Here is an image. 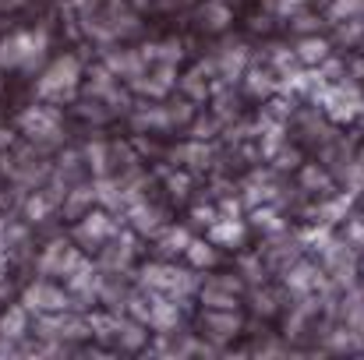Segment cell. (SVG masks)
<instances>
[{
  "mask_svg": "<svg viewBox=\"0 0 364 360\" xmlns=\"http://www.w3.org/2000/svg\"><path fill=\"white\" fill-rule=\"evenodd\" d=\"M138 283H141L145 293H166V297H177V300H184L188 293H198V286H202L191 268H177V265H166V261L141 265Z\"/></svg>",
  "mask_w": 364,
  "mask_h": 360,
  "instance_id": "cell-1",
  "label": "cell"
},
{
  "mask_svg": "<svg viewBox=\"0 0 364 360\" xmlns=\"http://www.w3.org/2000/svg\"><path fill=\"white\" fill-rule=\"evenodd\" d=\"M46 32L36 28V32H11L0 39V67L14 71V67H39L43 64V53H46Z\"/></svg>",
  "mask_w": 364,
  "mask_h": 360,
  "instance_id": "cell-2",
  "label": "cell"
},
{
  "mask_svg": "<svg viewBox=\"0 0 364 360\" xmlns=\"http://www.w3.org/2000/svg\"><path fill=\"white\" fill-rule=\"evenodd\" d=\"M82 85V64L75 57H57L36 82V92L39 99H50V103H64V99H75Z\"/></svg>",
  "mask_w": 364,
  "mask_h": 360,
  "instance_id": "cell-3",
  "label": "cell"
},
{
  "mask_svg": "<svg viewBox=\"0 0 364 360\" xmlns=\"http://www.w3.org/2000/svg\"><path fill=\"white\" fill-rule=\"evenodd\" d=\"M322 107V114L333 120V124H350L364 114V92L358 82H329L322 89V96L315 99Z\"/></svg>",
  "mask_w": 364,
  "mask_h": 360,
  "instance_id": "cell-4",
  "label": "cell"
},
{
  "mask_svg": "<svg viewBox=\"0 0 364 360\" xmlns=\"http://www.w3.org/2000/svg\"><path fill=\"white\" fill-rule=\"evenodd\" d=\"M117 234H121V219L110 209H89L82 219H75V240L85 251H100L103 244H110Z\"/></svg>",
  "mask_w": 364,
  "mask_h": 360,
  "instance_id": "cell-5",
  "label": "cell"
},
{
  "mask_svg": "<svg viewBox=\"0 0 364 360\" xmlns=\"http://www.w3.org/2000/svg\"><path fill=\"white\" fill-rule=\"evenodd\" d=\"M21 304L32 315H53V311H71L75 307V297H71V290H64V286H57L50 279H39V283H32L21 293Z\"/></svg>",
  "mask_w": 364,
  "mask_h": 360,
  "instance_id": "cell-6",
  "label": "cell"
},
{
  "mask_svg": "<svg viewBox=\"0 0 364 360\" xmlns=\"http://www.w3.org/2000/svg\"><path fill=\"white\" fill-rule=\"evenodd\" d=\"M244 283L237 276H213L198 286V300L202 307H223V311H237L241 307Z\"/></svg>",
  "mask_w": 364,
  "mask_h": 360,
  "instance_id": "cell-7",
  "label": "cell"
},
{
  "mask_svg": "<svg viewBox=\"0 0 364 360\" xmlns=\"http://www.w3.org/2000/svg\"><path fill=\"white\" fill-rule=\"evenodd\" d=\"M244 332V318L237 311H223V307H205L202 311V336L213 347H227Z\"/></svg>",
  "mask_w": 364,
  "mask_h": 360,
  "instance_id": "cell-8",
  "label": "cell"
},
{
  "mask_svg": "<svg viewBox=\"0 0 364 360\" xmlns=\"http://www.w3.org/2000/svg\"><path fill=\"white\" fill-rule=\"evenodd\" d=\"M85 329H89V322H85V318H75V315H68V311L36 315V336H39V339H57V343H64V339H75V336H89Z\"/></svg>",
  "mask_w": 364,
  "mask_h": 360,
  "instance_id": "cell-9",
  "label": "cell"
},
{
  "mask_svg": "<svg viewBox=\"0 0 364 360\" xmlns=\"http://www.w3.org/2000/svg\"><path fill=\"white\" fill-rule=\"evenodd\" d=\"M18 127L21 134H28L32 141L46 145V141H57L60 134V114L53 107H28L21 117H18Z\"/></svg>",
  "mask_w": 364,
  "mask_h": 360,
  "instance_id": "cell-10",
  "label": "cell"
},
{
  "mask_svg": "<svg viewBox=\"0 0 364 360\" xmlns=\"http://www.w3.org/2000/svg\"><path fill=\"white\" fill-rule=\"evenodd\" d=\"M177 85V67L173 64H149V71L134 82H127L131 92L138 96H149V99H166Z\"/></svg>",
  "mask_w": 364,
  "mask_h": 360,
  "instance_id": "cell-11",
  "label": "cell"
},
{
  "mask_svg": "<svg viewBox=\"0 0 364 360\" xmlns=\"http://www.w3.org/2000/svg\"><path fill=\"white\" fill-rule=\"evenodd\" d=\"M283 283L287 290L301 300V297H315L322 286H326V268H318L315 261H294L290 268H283Z\"/></svg>",
  "mask_w": 364,
  "mask_h": 360,
  "instance_id": "cell-12",
  "label": "cell"
},
{
  "mask_svg": "<svg viewBox=\"0 0 364 360\" xmlns=\"http://www.w3.org/2000/svg\"><path fill=\"white\" fill-rule=\"evenodd\" d=\"M181 322H184V300L166 297V293H152L145 325H149L152 332H177Z\"/></svg>",
  "mask_w": 364,
  "mask_h": 360,
  "instance_id": "cell-13",
  "label": "cell"
},
{
  "mask_svg": "<svg viewBox=\"0 0 364 360\" xmlns=\"http://www.w3.org/2000/svg\"><path fill=\"white\" fill-rule=\"evenodd\" d=\"M247 67H251V50H247V43H241V39H227V43L220 46V53H216L220 82L234 85L237 78H244Z\"/></svg>",
  "mask_w": 364,
  "mask_h": 360,
  "instance_id": "cell-14",
  "label": "cell"
},
{
  "mask_svg": "<svg viewBox=\"0 0 364 360\" xmlns=\"http://www.w3.org/2000/svg\"><path fill=\"white\" fill-rule=\"evenodd\" d=\"M85 254L78 251V247H71L68 240H53L46 251H43V258H39V272L43 276H71L75 268H78V261H82Z\"/></svg>",
  "mask_w": 364,
  "mask_h": 360,
  "instance_id": "cell-15",
  "label": "cell"
},
{
  "mask_svg": "<svg viewBox=\"0 0 364 360\" xmlns=\"http://www.w3.org/2000/svg\"><path fill=\"white\" fill-rule=\"evenodd\" d=\"M350 205H354V191H347V187H343L340 195H322V202L311 209V223L336 227V223H343V219H347Z\"/></svg>",
  "mask_w": 364,
  "mask_h": 360,
  "instance_id": "cell-16",
  "label": "cell"
},
{
  "mask_svg": "<svg viewBox=\"0 0 364 360\" xmlns=\"http://www.w3.org/2000/svg\"><path fill=\"white\" fill-rule=\"evenodd\" d=\"M244 92L251 96V99H269L272 92H279V71L272 67V64H251L247 71H244Z\"/></svg>",
  "mask_w": 364,
  "mask_h": 360,
  "instance_id": "cell-17",
  "label": "cell"
},
{
  "mask_svg": "<svg viewBox=\"0 0 364 360\" xmlns=\"http://www.w3.org/2000/svg\"><path fill=\"white\" fill-rule=\"evenodd\" d=\"M124 216H127V227H131L134 234H141V237H156V234L166 227V223H163V212H159L156 205H149L145 198L134 202Z\"/></svg>",
  "mask_w": 364,
  "mask_h": 360,
  "instance_id": "cell-18",
  "label": "cell"
},
{
  "mask_svg": "<svg viewBox=\"0 0 364 360\" xmlns=\"http://www.w3.org/2000/svg\"><path fill=\"white\" fill-rule=\"evenodd\" d=\"M244 237H247V219H241V216H223L220 212V219L209 227V240L216 247H241Z\"/></svg>",
  "mask_w": 364,
  "mask_h": 360,
  "instance_id": "cell-19",
  "label": "cell"
},
{
  "mask_svg": "<svg viewBox=\"0 0 364 360\" xmlns=\"http://www.w3.org/2000/svg\"><path fill=\"white\" fill-rule=\"evenodd\" d=\"M247 227H251V230H258V234H265V237H279V234L287 230L283 212H279L272 202H262V205L247 209Z\"/></svg>",
  "mask_w": 364,
  "mask_h": 360,
  "instance_id": "cell-20",
  "label": "cell"
},
{
  "mask_svg": "<svg viewBox=\"0 0 364 360\" xmlns=\"http://www.w3.org/2000/svg\"><path fill=\"white\" fill-rule=\"evenodd\" d=\"M114 343L121 347L124 354L145 350V343H149V325L127 315V318H121V325H117V332H114Z\"/></svg>",
  "mask_w": 364,
  "mask_h": 360,
  "instance_id": "cell-21",
  "label": "cell"
},
{
  "mask_svg": "<svg viewBox=\"0 0 364 360\" xmlns=\"http://www.w3.org/2000/svg\"><path fill=\"white\" fill-rule=\"evenodd\" d=\"M131 124H134L138 131H173V127H170V114H166V103H163V99H152V103L138 107V110L131 114Z\"/></svg>",
  "mask_w": 364,
  "mask_h": 360,
  "instance_id": "cell-22",
  "label": "cell"
},
{
  "mask_svg": "<svg viewBox=\"0 0 364 360\" xmlns=\"http://www.w3.org/2000/svg\"><path fill=\"white\" fill-rule=\"evenodd\" d=\"M294 50H297V60H301L304 67H318V64H326V60L333 57L329 39H322L318 32H315V36H301Z\"/></svg>",
  "mask_w": 364,
  "mask_h": 360,
  "instance_id": "cell-23",
  "label": "cell"
},
{
  "mask_svg": "<svg viewBox=\"0 0 364 360\" xmlns=\"http://www.w3.org/2000/svg\"><path fill=\"white\" fill-rule=\"evenodd\" d=\"M230 21H234L230 0H205V4L198 7V25H202L205 32H223Z\"/></svg>",
  "mask_w": 364,
  "mask_h": 360,
  "instance_id": "cell-24",
  "label": "cell"
},
{
  "mask_svg": "<svg viewBox=\"0 0 364 360\" xmlns=\"http://www.w3.org/2000/svg\"><path fill=\"white\" fill-rule=\"evenodd\" d=\"M170 159H173V166H184V170H205L209 166V145L198 141V138H191L181 148H173Z\"/></svg>",
  "mask_w": 364,
  "mask_h": 360,
  "instance_id": "cell-25",
  "label": "cell"
},
{
  "mask_svg": "<svg viewBox=\"0 0 364 360\" xmlns=\"http://www.w3.org/2000/svg\"><path fill=\"white\" fill-rule=\"evenodd\" d=\"M191 240L195 237H191V230H188V227H173V223H166V227L156 234V247H159V254L173 258V254H184Z\"/></svg>",
  "mask_w": 364,
  "mask_h": 360,
  "instance_id": "cell-26",
  "label": "cell"
},
{
  "mask_svg": "<svg viewBox=\"0 0 364 360\" xmlns=\"http://www.w3.org/2000/svg\"><path fill=\"white\" fill-rule=\"evenodd\" d=\"M96 202V184H78L71 191H64V216L68 219H82Z\"/></svg>",
  "mask_w": 364,
  "mask_h": 360,
  "instance_id": "cell-27",
  "label": "cell"
},
{
  "mask_svg": "<svg viewBox=\"0 0 364 360\" xmlns=\"http://www.w3.org/2000/svg\"><path fill=\"white\" fill-rule=\"evenodd\" d=\"M32 318V311L25 307V304H14V307H7L4 315H0V339H21L25 332H28V322Z\"/></svg>",
  "mask_w": 364,
  "mask_h": 360,
  "instance_id": "cell-28",
  "label": "cell"
},
{
  "mask_svg": "<svg viewBox=\"0 0 364 360\" xmlns=\"http://www.w3.org/2000/svg\"><path fill=\"white\" fill-rule=\"evenodd\" d=\"M301 191L308 195H333V173L318 163H304L301 166Z\"/></svg>",
  "mask_w": 364,
  "mask_h": 360,
  "instance_id": "cell-29",
  "label": "cell"
},
{
  "mask_svg": "<svg viewBox=\"0 0 364 360\" xmlns=\"http://www.w3.org/2000/svg\"><path fill=\"white\" fill-rule=\"evenodd\" d=\"M184 261L191 265V268H213L216 261H220V254H216V244L213 240H191L188 244V251H184Z\"/></svg>",
  "mask_w": 364,
  "mask_h": 360,
  "instance_id": "cell-30",
  "label": "cell"
},
{
  "mask_svg": "<svg viewBox=\"0 0 364 360\" xmlns=\"http://www.w3.org/2000/svg\"><path fill=\"white\" fill-rule=\"evenodd\" d=\"M82 159H85V166H89L96 177H107V170H110V145H103V141H92V145H85Z\"/></svg>",
  "mask_w": 364,
  "mask_h": 360,
  "instance_id": "cell-31",
  "label": "cell"
},
{
  "mask_svg": "<svg viewBox=\"0 0 364 360\" xmlns=\"http://www.w3.org/2000/svg\"><path fill=\"white\" fill-rule=\"evenodd\" d=\"M53 205H57V195H50V191H36V195L25 202V219H28V223H39V219L50 216Z\"/></svg>",
  "mask_w": 364,
  "mask_h": 360,
  "instance_id": "cell-32",
  "label": "cell"
},
{
  "mask_svg": "<svg viewBox=\"0 0 364 360\" xmlns=\"http://www.w3.org/2000/svg\"><path fill=\"white\" fill-rule=\"evenodd\" d=\"M329 25L336 21H350V18H364V0H333L329 11H326Z\"/></svg>",
  "mask_w": 364,
  "mask_h": 360,
  "instance_id": "cell-33",
  "label": "cell"
},
{
  "mask_svg": "<svg viewBox=\"0 0 364 360\" xmlns=\"http://www.w3.org/2000/svg\"><path fill=\"white\" fill-rule=\"evenodd\" d=\"M336 43H347V46H361L364 43V18H350V21H336Z\"/></svg>",
  "mask_w": 364,
  "mask_h": 360,
  "instance_id": "cell-34",
  "label": "cell"
},
{
  "mask_svg": "<svg viewBox=\"0 0 364 360\" xmlns=\"http://www.w3.org/2000/svg\"><path fill=\"white\" fill-rule=\"evenodd\" d=\"M269 64H272L276 71H287V67H297L301 60H297V50H290V46L276 43V46L269 50Z\"/></svg>",
  "mask_w": 364,
  "mask_h": 360,
  "instance_id": "cell-35",
  "label": "cell"
},
{
  "mask_svg": "<svg viewBox=\"0 0 364 360\" xmlns=\"http://www.w3.org/2000/svg\"><path fill=\"white\" fill-rule=\"evenodd\" d=\"M220 124H223V120L213 114V117H205V120H191L188 127H191V138H198V141H209V138L220 131Z\"/></svg>",
  "mask_w": 364,
  "mask_h": 360,
  "instance_id": "cell-36",
  "label": "cell"
},
{
  "mask_svg": "<svg viewBox=\"0 0 364 360\" xmlns=\"http://www.w3.org/2000/svg\"><path fill=\"white\" fill-rule=\"evenodd\" d=\"M290 25H294V32H301V36H315V32L322 28V21H318L315 14H308V11L290 14Z\"/></svg>",
  "mask_w": 364,
  "mask_h": 360,
  "instance_id": "cell-37",
  "label": "cell"
},
{
  "mask_svg": "<svg viewBox=\"0 0 364 360\" xmlns=\"http://www.w3.org/2000/svg\"><path fill=\"white\" fill-rule=\"evenodd\" d=\"M241 276L247 279V283H265V265H262V258H244L241 261Z\"/></svg>",
  "mask_w": 364,
  "mask_h": 360,
  "instance_id": "cell-38",
  "label": "cell"
},
{
  "mask_svg": "<svg viewBox=\"0 0 364 360\" xmlns=\"http://www.w3.org/2000/svg\"><path fill=\"white\" fill-rule=\"evenodd\" d=\"M343 237L350 240L358 251H364V219H347V234Z\"/></svg>",
  "mask_w": 364,
  "mask_h": 360,
  "instance_id": "cell-39",
  "label": "cell"
},
{
  "mask_svg": "<svg viewBox=\"0 0 364 360\" xmlns=\"http://www.w3.org/2000/svg\"><path fill=\"white\" fill-rule=\"evenodd\" d=\"M272 159H276V170H294V166H297V163H301V156H297V152H294V148H290V152H287V145H283V148H279V152H276V156H272Z\"/></svg>",
  "mask_w": 364,
  "mask_h": 360,
  "instance_id": "cell-40",
  "label": "cell"
},
{
  "mask_svg": "<svg viewBox=\"0 0 364 360\" xmlns=\"http://www.w3.org/2000/svg\"><path fill=\"white\" fill-rule=\"evenodd\" d=\"M272 7H276V14H283V18H290V14H297V11H304V7H308V0H272Z\"/></svg>",
  "mask_w": 364,
  "mask_h": 360,
  "instance_id": "cell-41",
  "label": "cell"
},
{
  "mask_svg": "<svg viewBox=\"0 0 364 360\" xmlns=\"http://www.w3.org/2000/svg\"><path fill=\"white\" fill-rule=\"evenodd\" d=\"M255 300H258V304H255V311H258V315H272V311H276V297H272L269 290L255 293Z\"/></svg>",
  "mask_w": 364,
  "mask_h": 360,
  "instance_id": "cell-42",
  "label": "cell"
},
{
  "mask_svg": "<svg viewBox=\"0 0 364 360\" xmlns=\"http://www.w3.org/2000/svg\"><path fill=\"white\" fill-rule=\"evenodd\" d=\"M188 184H191V180H188V173H173V177H170V191H173L177 198L188 191Z\"/></svg>",
  "mask_w": 364,
  "mask_h": 360,
  "instance_id": "cell-43",
  "label": "cell"
},
{
  "mask_svg": "<svg viewBox=\"0 0 364 360\" xmlns=\"http://www.w3.org/2000/svg\"><path fill=\"white\" fill-rule=\"evenodd\" d=\"M11 145H14V134L0 127V152H4V148H11Z\"/></svg>",
  "mask_w": 364,
  "mask_h": 360,
  "instance_id": "cell-44",
  "label": "cell"
},
{
  "mask_svg": "<svg viewBox=\"0 0 364 360\" xmlns=\"http://www.w3.org/2000/svg\"><path fill=\"white\" fill-rule=\"evenodd\" d=\"M21 0H0V7H18Z\"/></svg>",
  "mask_w": 364,
  "mask_h": 360,
  "instance_id": "cell-45",
  "label": "cell"
},
{
  "mask_svg": "<svg viewBox=\"0 0 364 360\" xmlns=\"http://www.w3.org/2000/svg\"><path fill=\"white\" fill-rule=\"evenodd\" d=\"M0 230H4V223H0Z\"/></svg>",
  "mask_w": 364,
  "mask_h": 360,
  "instance_id": "cell-46",
  "label": "cell"
}]
</instances>
